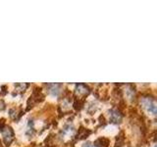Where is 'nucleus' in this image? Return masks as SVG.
Segmentation results:
<instances>
[{"label": "nucleus", "mask_w": 157, "mask_h": 147, "mask_svg": "<svg viewBox=\"0 0 157 147\" xmlns=\"http://www.w3.org/2000/svg\"><path fill=\"white\" fill-rule=\"evenodd\" d=\"M112 114H111V121H112L113 123H119L121 121V119H122V117H121V115L118 113V111H112L111 112Z\"/></svg>", "instance_id": "2"}, {"label": "nucleus", "mask_w": 157, "mask_h": 147, "mask_svg": "<svg viewBox=\"0 0 157 147\" xmlns=\"http://www.w3.org/2000/svg\"><path fill=\"white\" fill-rule=\"evenodd\" d=\"M77 92L78 94H85V93H87V86L84 84H80V85H78V87H77Z\"/></svg>", "instance_id": "3"}, {"label": "nucleus", "mask_w": 157, "mask_h": 147, "mask_svg": "<svg viewBox=\"0 0 157 147\" xmlns=\"http://www.w3.org/2000/svg\"><path fill=\"white\" fill-rule=\"evenodd\" d=\"M142 105L144 106L148 112L152 113L153 115H155L156 113V104L155 101L153 99L149 98V97H145V98L142 99Z\"/></svg>", "instance_id": "1"}, {"label": "nucleus", "mask_w": 157, "mask_h": 147, "mask_svg": "<svg viewBox=\"0 0 157 147\" xmlns=\"http://www.w3.org/2000/svg\"><path fill=\"white\" fill-rule=\"evenodd\" d=\"M84 147H96L95 145H91V144H89V143H87V144H85Z\"/></svg>", "instance_id": "4"}]
</instances>
